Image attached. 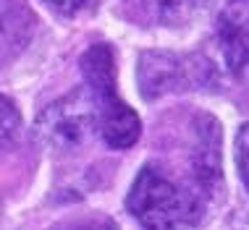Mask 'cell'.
<instances>
[{
	"mask_svg": "<svg viewBox=\"0 0 249 230\" xmlns=\"http://www.w3.org/2000/svg\"><path fill=\"white\" fill-rule=\"evenodd\" d=\"M66 230H116L107 222H97V220H89V222H76V225H69Z\"/></svg>",
	"mask_w": 249,
	"mask_h": 230,
	"instance_id": "obj_10",
	"label": "cell"
},
{
	"mask_svg": "<svg viewBox=\"0 0 249 230\" xmlns=\"http://www.w3.org/2000/svg\"><path fill=\"white\" fill-rule=\"evenodd\" d=\"M37 141L53 154H76L97 136V107L87 86H76L39 113Z\"/></svg>",
	"mask_w": 249,
	"mask_h": 230,
	"instance_id": "obj_3",
	"label": "cell"
},
{
	"mask_svg": "<svg viewBox=\"0 0 249 230\" xmlns=\"http://www.w3.org/2000/svg\"><path fill=\"white\" fill-rule=\"evenodd\" d=\"M231 230H249V207H244V209L236 214V217H233Z\"/></svg>",
	"mask_w": 249,
	"mask_h": 230,
	"instance_id": "obj_11",
	"label": "cell"
},
{
	"mask_svg": "<svg viewBox=\"0 0 249 230\" xmlns=\"http://www.w3.org/2000/svg\"><path fill=\"white\" fill-rule=\"evenodd\" d=\"M213 207L189 173L176 175L160 162H147L126 196V209L144 230H192Z\"/></svg>",
	"mask_w": 249,
	"mask_h": 230,
	"instance_id": "obj_1",
	"label": "cell"
},
{
	"mask_svg": "<svg viewBox=\"0 0 249 230\" xmlns=\"http://www.w3.org/2000/svg\"><path fill=\"white\" fill-rule=\"evenodd\" d=\"M215 79L213 63L202 55H178V52L150 50L139 55L137 81L144 99H158L173 92L199 89Z\"/></svg>",
	"mask_w": 249,
	"mask_h": 230,
	"instance_id": "obj_4",
	"label": "cell"
},
{
	"mask_svg": "<svg viewBox=\"0 0 249 230\" xmlns=\"http://www.w3.org/2000/svg\"><path fill=\"white\" fill-rule=\"evenodd\" d=\"M82 76L97 107V136L113 152L131 149L142 136V120L137 110L118 94L116 55L110 45H92L82 55Z\"/></svg>",
	"mask_w": 249,
	"mask_h": 230,
	"instance_id": "obj_2",
	"label": "cell"
},
{
	"mask_svg": "<svg viewBox=\"0 0 249 230\" xmlns=\"http://www.w3.org/2000/svg\"><path fill=\"white\" fill-rule=\"evenodd\" d=\"M165 26H186L213 5V0H147Z\"/></svg>",
	"mask_w": 249,
	"mask_h": 230,
	"instance_id": "obj_6",
	"label": "cell"
},
{
	"mask_svg": "<svg viewBox=\"0 0 249 230\" xmlns=\"http://www.w3.org/2000/svg\"><path fill=\"white\" fill-rule=\"evenodd\" d=\"M236 167L241 175V183L249 191V123H244L236 133Z\"/></svg>",
	"mask_w": 249,
	"mask_h": 230,
	"instance_id": "obj_9",
	"label": "cell"
},
{
	"mask_svg": "<svg viewBox=\"0 0 249 230\" xmlns=\"http://www.w3.org/2000/svg\"><path fill=\"white\" fill-rule=\"evenodd\" d=\"M42 3L63 18H79V16H89L100 5V0H42Z\"/></svg>",
	"mask_w": 249,
	"mask_h": 230,
	"instance_id": "obj_8",
	"label": "cell"
},
{
	"mask_svg": "<svg viewBox=\"0 0 249 230\" xmlns=\"http://www.w3.org/2000/svg\"><path fill=\"white\" fill-rule=\"evenodd\" d=\"M223 63L231 73L249 68V0H228L215 24Z\"/></svg>",
	"mask_w": 249,
	"mask_h": 230,
	"instance_id": "obj_5",
	"label": "cell"
},
{
	"mask_svg": "<svg viewBox=\"0 0 249 230\" xmlns=\"http://www.w3.org/2000/svg\"><path fill=\"white\" fill-rule=\"evenodd\" d=\"M21 128V113H18L16 102L5 94H0V149L18 133Z\"/></svg>",
	"mask_w": 249,
	"mask_h": 230,
	"instance_id": "obj_7",
	"label": "cell"
}]
</instances>
